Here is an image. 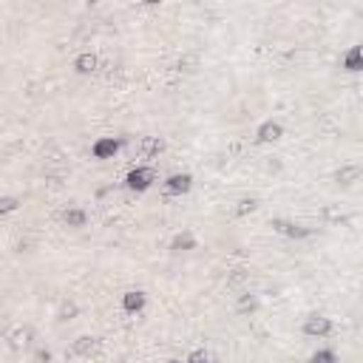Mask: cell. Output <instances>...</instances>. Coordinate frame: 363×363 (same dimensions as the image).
I'll return each instance as SVG.
<instances>
[{"instance_id": "obj_1", "label": "cell", "mask_w": 363, "mask_h": 363, "mask_svg": "<svg viewBox=\"0 0 363 363\" xmlns=\"http://www.w3.org/2000/svg\"><path fill=\"white\" fill-rule=\"evenodd\" d=\"M269 227L275 235H281L286 241H309L315 235V227H309L306 221H298V218H286V216H272Z\"/></svg>"}, {"instance_id": "obj_6", "label": "cell", "mask_w": 363, "mask_h": 363, "mask_svg": "<svg viewBox=\"0 0 363 363\" xmlns=\"http://www.w3.org/2000/svg\"><path fill=\"white\" fill-rule=\"evenodd\" d=\"M71 71L77 77H96L102 71V54L99 51H91V48H82L71 57Z\"/></svg>"}, {"instance_id": "obj_11", "label": "cell", "mask_w": 363, "mask_h": 363, "mask_svg": "<svg viewBox=\"0 0 363 363\" xmlns=\"http://www.w3.org/2000/svg\"><path fill=\"white\" fill-rule=\"evenodd\" d=\"M167 250H170L173 255H184V252L199 250V235H196V230H190V227L176 230V233L170 235V241H167Z\"/></svg>"}, {"instance_id": "obj_4", "label": "cell", "mask_w": 363, "mask_h": 363, "mask_svg": "<svg viewBox=\"0 0 363 363\" xmlns=\"http://www.w3.org/2000/svg\"><path fill=\"white\" fill-rule=\"evenodd\" d=\"M196 179L190 170H173L162 179V196L164 199H184L190 190H193Z\"/></svg>"}, {"instance_id": "obj_12", "label": "cell", "mask_w": 363, "mask_h": 363, "mask_svg": "<svg viewBox=\"0 0 363 363\" xmlns=\"http://www.w3.org/2000/svg\"><path fill=\"white\" fill-rule=\"evenodd\" d=\"M340 71L343 74H363V43H352L340 54Z\"/></svg>"}, {"instance_id": "obj_20", "label": "cell", "mask_w": 363, "mask_h": 363, "mask_svg": "<svg viewBox=\"0 0 363 363\" xmlns=\"http://www.w3.org/2000/svg\"><path fill=\"white\" fill-rule=\"evenodd\" d=\"M162 363H184V360H179V357H164Z\"/></svg>"}, {"instance_id": "obj_5", "label": "cell", "mask_w": 363, "mask_h": 363, "mask_svg": "<svg viewBox=\"0 0 363 363\" xmlns=\"http://www.w3.org/2000/svg\"><path fill=\"white\" fill-rule=\"evenodd\" d=\"M301 335L309 337V340H323L329 335H335V320L323 312H309L303 320H301Z\"/></svg>"}, {"instance_id": "obj_9", "label": "cell", "mask_w": 363, "mask_h": 363, "mask_svg": "<svg viewBox=\"0 0 363 363\" xmlns=\"http://www.w3.org/2000/svg\"><path fill=\"white\" fill-rule=\"evenodd\" d=\"M57 221L62 224V227H68V230H85L88 227V221H91V213L85 210V207H79V204H65V207H60L57 210Z\"/></svg>"}, {"instance_id": "obj_16", "label": "cell", "mask_w": 363, "mask_h": 363, "mask_svg": "<svg viewBox=\"0 0 363 363\" xmlns=\"http://www.w3.org/2000/svg\"><path fill=\"white\" fill-rule=\"evenodd\" d=\"M17 210H23V196L6 190V193L0 196V218H9V216L17 213Z\"/></svg>"}, {"instance_id": "obj_3", "label": "cell", "mask_w": 363, "mask_h": 363, "mask_svg": "<svg viewBox=\"0 0 363 363\" xmlns=\"http://www.w3.org/2000/svg\"><path fill=\"white\" fill-rule=\"evenodd\" d=\"M122 147H125V136L102 133V136H96V139L91 142L88 153H91L94 162H111V159H116V156L122 153Z\"/></svg>"}, {"instance_id": "obj_14", "label": "cell", "mask_w": 363, "mask_h": 363, "mask_svg": "<svg viewBox=\"0 0 363 363\" xmlns=\"http://www.w3.org/2000/svg\"><path fill=\"white\" fill-rule=\"evenodd\" d=\"M164 147H167V142L162 136H139L133 153L139 159H159V153H164Z\"/></svg>"}, {"instance_id": "obj_15", "label": "cell", "mask_w": 363, "mask_h": 363, "mask_svg": "<svg viewBox=\"0 0 363 363\" xmlns=\"http://www.w3.org/2000/svg\"><path fill=\"white\" fill-rule=\"evenodd\" d=\"M255 312H258V295L255 292H241L235 298V315L238 318H250Z\"/></svg>"}, {"instance_id": "obj_2", "label": "cell", "mask_w": 363, "mask_h": 363, "mask_svg": "<svg viewBox=\"0 0 363 363\" xmlns=\"http://www.w3.org/2000/svg\"><path fill=\"white\" fill-rule=\"evenodd\" d=\"M156 184V167L153 164H133L128 167V173L122 176V187L133 196H142L147 193L150 187Z\"/></svg>"}, {"instance_id": "obj_7", "label": "cell", "mask_w": 363, "mask_h": 363, "mask_svg": "<svg viewBox=\"0 0 363 363\" xmlns=\"http://www.w3.org/2000/svg\"><path fill=\"white\" fill-rule=\"evenodd\" d=\"M99 346H102V337L99 335H77L71 343H68V357L71 360H91L99 354Z\"/></svg>"}, {"instance_id": "obj_10", "label": "cell", "mask_w": 363, "mask_h": 363, "mask_svg": "<svg viewBox=\"0 0 363 363\" xmlns=\"http://www.w3.org/2000/svg\"><path fill=\"white\" fill-rule=\"evenodd\" d=\"M119 309H122V315H130V318L142 315V312L147 309V292L139 289V286L125 289V292L119 295Z\"/></svg>"}, {"instance_id": "obj_8", "label": "cell", "mask_w": 363, "mask_h": 363, "mask_svg": "<svg viewBox=\"0 0 363 363\" xmlns=\"http://www.w3.org/2000/svg\"><path fill=\"white\" fill-rule=\"evenodd\" d=\"M284 133H286L284 122L267 116V119H261V122L255 125V130H252V142H255V145H275V142L284 139Z\"/></svg>"}, {"instance_id": "obj_18", "label": "cell", "mask_w": 363, "mask_h": 363, "mask_svg": "<svg viewBox=\"0 0 363 363\" xmlns=\"http://www.w3.org/2000/svg\"><path fill=\"white\" fill-rule=\"evenodd\" d=\"M258 210V199L255 196H244V199H238L235 204H233V216L235 218H244V216H250V213H255Z\"/></svg>"}, {"instance_id": "obj_19", "label": "cell", "mask_w": 363, "mask_h": 363, "mask_svg": "<svg viewBox=\"0 0 363 363\" xmlns=\"http://www.w3.org/2000/svg\"><path fill=\"white\" fill-rule=\"evenodd\" d=\"M184 363H218L207 349H193L187 357H184Z\"/></svg>"}, {"instance_id": "obj_17", "label": "cell", "mask_w": 363, "mask_h": 363, "mask_svg": "<svg viewBox=\"0 0 363 363\" xmlns=\"http://www.w3.org/2000/svg\"><path fill=\"white\" fill-rule=\"evenodd\" d=\"M306 363H340V354H337L335 346H318V349L306 357Z\"/></svg>"}, {"instance_id": "obj_13", "label": "cell", "mask_w": 363, "mask_h": 363, "mask_svg": "<svg viewBox=\"0 0 363 363\" xmlns=\"http://www.w3.org/2000/svg\"><path fill=\"white\" fill-rule=\"evenodd\" d=\"M332 182L340 184V187H352V184L363 182V164H357V162H343V164L332 173Z\"/></svg>"}]
</instances>
